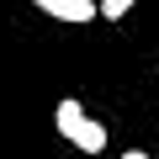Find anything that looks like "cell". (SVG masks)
Wrapping results in <instances>:
<instances>
[{"mask_svg": "<svg viewBox=\"0 0 159 159\" xmlns=\"http://www.w3.org/2000/svg\"><path fill=\"white\" fill-rule=\"evenodd\" d=\"M133 6H138V0H101V16H106V21H122Z\"/></svg>", "mask_w": 159, "mask_h": 159, "instance_id": "3957f363", "label": "cell"}, {"mask_svg": "<svg viewBox=\"0 0 159 159\" xmlns=\"http://www.w3.org/2000/svg\"><path fill=\"white\" fill-rule=\"evenodd\" d=\"M122 159H148V154H143V148H127V154H122Z\"/></svg>", "mask_w": 159, "mask_h": 159, "instance_id": "277c9868", "label": "cell"}, {"mask_svg": "<svg viewBox=\"0 0 159 159\" xmlns=\"http://www.w3.org/2000/svg\"><path fill=\"white\" fill-rule=\"evenodd\" d=\"M53 127H58V138L74 143L80 154H101V148H106V127H101L85 106H80L74 96H64V101L53 106Z\"/></svg>", "mask_w": 159, "mask_h": 159, "instance_id": "6da1fadb", "label": "cell"}, {"mask_svg": "<svg viewBox=\"0 0 159 159\" xmlns=\"http://www.w3.org/2000/svg\"><path fill=\"white\" fill-rule=\"evenodd\" d=\"M37 11H48L53 21H69V27H80V21H90V16H101V6L96 0H32Z\"/></svg>", "mask_w": 159, "mask_h": 159, "instance_id": "7a4b0ae2", "label": "cell"}]
</instances>
